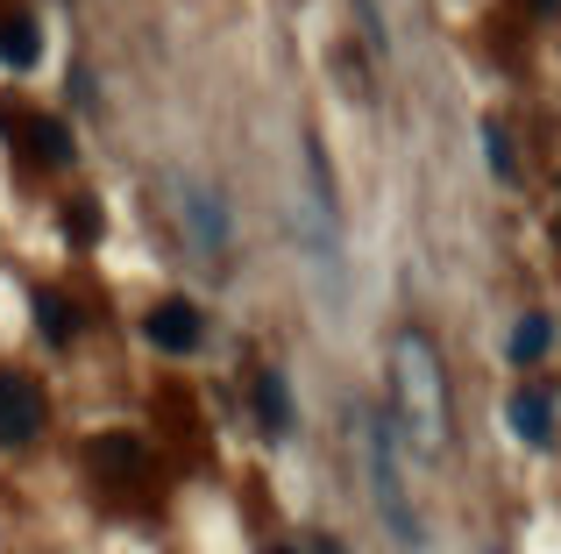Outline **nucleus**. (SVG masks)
<instances>
[{"instance_id": "f257e3e1", "label": "nucleus", "mask_w": 561, "mask_h": 554, "mask_svg": "<svg viewBox=\"0 0 561 554\" xmlns=\"http://www.w3.org/2000/svg\"><path fill=\"white\" fill-rule=\"evenodd\" d=\"M391 419L412 441V455L440 470V455H448V377H440V348L420 327L391 342Z\"/></svg>"}, {"instance_id": "f03ea898", "label": "nucleus", "mask_w": 561, "mask_h": 554, "mask_svg": "<svg viewBox=\"0 0 561 554\" xmlns=\"http://www.w3.org/2000/svg\"><path fill=\"white\" fill-rule=\"evenodd\" d=\"M356 455H363V484H370V505H377L383 533L412 554L426 533H420V512H412L405 476H398V448H391V427H383V419H370V413L356 419Z\"/></svg>"}, {"instance_id": "7ed1b4c3", "label": "nucleus", "mask_w": 561, "mask_h": 554, "mask_svg": "<svg viewBox=\"0 0 561 554\" xmlns=\"http://www.w3.org/2000/svg\"><path fill=\"white\" fill-rule=\"evenodd\" d=\"M179 228H185V242L199 256H228V242H234L228 199H220L214 185H199V178H179Z\"/></svg>"}, {"instance_id": "20e7f679", "label": "nucleus", "mask_w": 561, "mask_h": 554, "mask_svg": "<svg viewBox=\"0 0 561 554\" xmlns=\"http://www.w3.org/2000/svg\"><path fill=\"white\" fill-rule=\"evenodd\" d=\"M43 419H50L43 384L28 370H8V362H0V448H28L43 434Z\"/></svg>"}, {"instance_id": "39448f33", "label": "nucleus", "mask_w": 561, "mask_h": 554, "mask_svg": "<svg viewBox=\"0 0 561 554\" xmlns=\"http://www.w3.org/2000/svg\"><path fill=\"white\" fill-rule=\"evenodd\" d=\"M142 342L157 348V356H199L206 348V320L192 299H164L150 305V320H142Z\"/></svg>"}, {"instance_id": "423d86ee", "label": "nucleus", "mask_w": 561, "mask_h": 554, "mask_svg": "<svg viewBox=\"0 0 561 554\" xmlns=\"http://www.w3.org/2000/svg\"><path fill=\"white\" fill-rule=\"evenodd\" d=\"M85 462H93L100 484H136V476L150 470V448H142L136 434H93V441H85Z\"/></svg>"}, {"instance_id": "0eeeda50", "label": "nucleus", "mask_w": 561, "mask_h": 554, "mask_svg": "<svg viewBox=\"0 0 561 554\" xmlns=\"http://www.w3.org/2000/svg\"><path fill=\"white\" fill-rule=\"evenodd\" d=\"M14 136H22V150L36 157V164H50V171H65L71 157H79V150H71V128L57 122V114H22Z\"/></svg>"}, {"instance_id": "6e6552de", "label": "nucleus", "mask_w": 561, "mask_h": 554, "mask_svg": "<svg viewBox=\"0 0 561 554\" xmlns=\"http://www.w3.org/2000/svg\"><path fill=\"white\" fill-rule=\"evenodd\" d=\"M505 419H512V434H519L526 448H554V391H512V405H505Z\"/></svg>"}, {"instance_id": "1a4fd4ad", "label": "nucleus", "mask_w": 561, "mask_h": 554, "mask_svg": "<svg viewBox=\"0 0 561 554\" xmlns=\"http://www.w3.org/2000/svg\"><path fill=\"white\" fill-rule=\"evenodd\" d=\"M0 65H8V71L43 65V28H36V14H0Z\"/></svg>"}, {"instance_id": "9d476101", "label": "nucleus", "mask_w": 561, "mask_h": 554, "mask_svg": "<svg viewBox=\"0 0 561 554\" xmlns=\"http://www.w3.org/2000/svg\"><path fill=\"white\" fill-rule=\"evenodd\" d=\"M505 356L519 362V370L548 362V356H554V320H548V313H526L519 327H512V348H505Z\"/></svg>"}, {"instance_id": "9b49d317", "label": "nucleus", "mask_w": 561, "mask_h": 554, "mask_svg": "<svg viewBox=\"0 0 561 554\" xmlns=\"http://www.w3.org/2000/svg\"><path fill=\"white\" fill-rule=\"evenodd\" d=\"M256 427L263 434H291V391H285V377H277V370L256 377Z\"/></svg>"}, {"instance_id": "f8f14e48", "label": "nucleus", "mask_w": 561, "mask_h": 554, "mask_svg": "<svg viewBox=\"0 0 561 554\" xmlns=\"http://www.w3.org/2000/svg\"><path fill=\"white\" fill-rule=\"evenodd\" d=\"M28 313H36V327H43V334H50V342H57V348H65V342H71V334H79V320H71V305H65V291H50V285H43V291H36V299H28Z\"/></svg>"}, {"instance_id": "ddd939ff", "label": "nucleus", "mask_w": 561, "mask_h": 554, "mask_svg": "<svg viewBox=\"0 0 561 554\" xmlns=\"http://www.w3.org/2000/svg\"><path fill=\"white\" fill-rule=\"evenodd\" d=\"M483 157H491L497 185H519V150H512V128L505 122H483Z\"/></svg>"}, {"instance_id": "4468645a", "label": "nucleus", "mask_w": 561, "mask_h": 554, "mask_svg": "<svg viewBox=\"0 0 561 554\" xmlns=\"http://www.w3.org/2000/svg\"><path fill=\"white\" fill-rule=\"evenodd\" d=\"M65 235L79 242V250H85V242H100V235H107V213H100V199H93V193H79V199L65 207Z\"/></svg>"}, {"instance_id": "2eb2a0df", "label": "nucleus", "mask_w": 561, "mask_h": 554, "mask_svg": "<svg viewBox=\"0 0 561 554\" xmlns=\"http://www.w3.org/2000/svg\"><path fill=\"white\" fill-rule=\"evenodd\" d=\"M71 100H79V107H93V71H85V65L71 71Z\"/></svg>"}, {"instance_id": "dca6fc26", "label": "nucleus", "mask_w": 561, "mask_h": 554, "mask_svg": "<svg viewBox=\"0 0 561 554\" xmlns=\"http://www.w3.org/2000/svg\"><path fill=\"white\" fill-rule=\"evenodd\" d=\"M534 14H554V0H534Z\"/></svg>"}, {"instance_id": "f3484780", "label": "nucleus", "mask_w": 561, "mask_h": 554, "mask_svg": "<svg viewBox=\"0 0 561 554\" xmlns=\"http://www.w3.org/2000/svg\"><path fill=\"white\" fill-rule=\"evenodd\" d=\"M271 554H291V547H271Z\"/></svg>"}]
</instances>
